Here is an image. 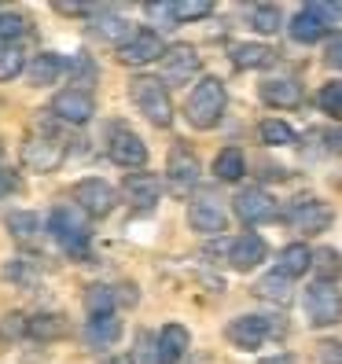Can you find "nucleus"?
I'll use <instances>...</instances> for the list:
<instances>
[{"mask_svg":"<svg viewBox=\"0 0 342 364\" xmlns=\"http://www.w3.org/2000/svg\"><path fill=\"white\" fill-rule=\"evenodd\" d=\"M225 107H228V96H225V85L218 77H199L196 81V89L188 92V103H184V114L191 122V129H213V125L221 122L225 114Z\"/></svg>","mask_w":342,"mask_h":364,"instance_id":"nucleus-1","label":"nucleus"},{"mask_svg":"<svg viewBox=\"0 0 342 364\" xmlns=\"http://www.w3.org/2000/svg\"><path fill=\"white\" fill-rule=\"evenodd\" d=\"M48 232L52 240L70 254L78 262H89V221H85V213L78 206H55L48 213Z\"/></svg>","mask_w":342,"mask_h":364,"instance_id":"nucleus-2","label":"nucleus"},{"mask_svg":"<svg viewBox=\"0 0 342 364\" xmlns=\"http://www.w3.org/2000/svg\"><path fill=\"white\" fill-rule=\"evenodd\" d=\"M129 96L137 103V111L151 125H159V129H166V125L173 122V100H169V89H166L162 77H147V74L133 77L129 81Z\"/></svg>","mask_w":342,"mask_h":364,"instance_id":"nucleus-3","label":"nucleus"},{"mask_svg":"<svg viewBox=\"0 0 342 364\" xmlns=\"http://www.w3.org/2000/svg\"><path fill=\"white\" fill-rule=\"evenodd\" d=\"M306 316H309V328H335L342 324V291L335 284H313L306 287Z\"/></svg>","mask_w":342,"mask_h":364,"instance_id":"nucleus-4","label":"nucleus"},{"mask_svg":"<svg viewBox=\"0 0 342 364\" xmlns=\"http://www.w3.org/2000/svg\"><path fill=\"white\" fill-rule=\"evenodd\" d=\"M74 206L85 218H107V213L118 206V191L100 177H85V181L74 184Z\"/></svg>","mask_w":342,"mask_h":364,"instance_id":"nucleus-5","label":"nucleus"},{"mask_svg":"<svg viewBox=\"0 0 342 364\" xmlns=\"http://www.w3.org/2000/svg\"><path fill=\"white\" fill-rule=\"evenodd\" d=\"M232 210L243 225H269L280 218V203H276L265 188H243L236 199H232Z\"/></svg>","mask_w":342,"mask_h":364,"instance_id":"nucleus-6","label":"nucleus"},{"mask_svg":"<svg viewBox=\"0 0 342 364\" xmlns=\"http://www.w3.org/2000/svg\"><path fill=\"white\" fill-rule=\"evenodd\" d=\"M269 335H272V320L269 316H258V313H243V316H236L225 328V338L236 350H262Z\"/></svg>","mask_w":342,"mask_h":364,"instance_id":"nucleus-7","label":"nucleus"},{"mask_svg":"<svg viewBox=\"0 0 342 364\" xmlns=\"http://www.w3.org/2000/svg\"><path fill=\"white\" fill-rule=\"evenodd\" d=\"M284 221L298 232H328L331 221H335V210L324 203V199H298L291 203V210L284 213Z\"/></svg>","mask_w":342,"mask_h":364,"instance_id":"nucleus-8","label":"nucleus"},{"mask_svg":"<svg viewBox=\"0 0 342 364\" xmlns=\"http://www.w3.org/2000/svg\"><path fill=\"white\" fill-rule=\"evenodd\" d=\"M67 159V147L55 136H30L23 144V166L33 169V173H55Z\"/></svg>","mask_w":342,"mask_h":364,"instance_id":"nucleus-9","label":"nucleus"},{"mask_svg":"<svg viewBox=\"0 0 342 364\" xmlns=\"http://www.w3.org/2000/svg\"><path fill=\"white\" fill-rule=\"evenodd\" d=\"M52 114L59 122H67V125H85L96 114V100H92L89 89H63L52 100Z\"/></svg>","mask_w":342,"mask_h":364,"instance_id":"nucleus-10","label":"nucleus"},{"mask_svg":"<svg viewBox=\"0 0 342 364\" xmlns=\"http://www.w3.org/2000/svg\"><path fill=\"white\" fill-rule=\"evenodd\" d=\"M166 55V41L155 33V30H137L125 45L118 48V59L125 67H147V63H155Z\"/></svg>","mask_w":342,"mask_h":364,"instance_id":"nucleus-11","label":"nucleus"},{"mask_svg":"<svg viewBox=\"0 0 342 364\" xmlns=\"http://www.w3.org/2000/svg\"><path fill=\"white\" fill-rule=\"evenodd\" d=\"M107 155L122 169H144L147 166V144L133 129H114L111 140H107Z\"/></svg>","mask_w":342,"mask_h":364,"instance_id":"nucleus-12","label":"nucleus"},{"mask_svg":"<svg viewBox=\"0 0 342 364\" xmlns=\"http://www.w3.org/2000/svg\"><path fill=\"white\" fill-rule=\"evenodd\" d=\"M199 74V52L191 45H169L162 55V81L166 85H188Z\"/></svg>","mask_w":342,"mask_h":364,"instance_id":"nucleus-13","label":"nucleus"},{"mask_svg":"<svg viewBox=\"0 0 342 364\" xmlns=\"http://www.w3.org/2000/svg\"><path fill=\"white\" fill-rule=\"evenodd\" d=\"M265 258H269V243L262 240V235H254V232L232 240V247H228V265L236 272H254Z\"/></svg>","mask_w":342,"mask_h":364,"instance_id":"nucleus-14","label":"nucleus"},{"mask_svg":"<svg viewBox=\"0 0 342 364\" xmlns=\"http://www.w3.org/2000/svg\"><path fill=\"white\" fill-rule=\"evenodd\" d=\"M188 225L199 235H221V232H228V213L213 199H196L188 206Z\"/></svg>","mask_w":342,"mask_h":364,"instance_id":"nucleus-15","label":"nucleus"},{"mask_svg":"<svg viewBox=\"0 0 342 364\" xmlns=\"http://www.w3.org/2000/svg\"><path fill=\"white\" fill-rule=\"evenodd\" d=\"M122 191H125V199H129L133 206L151 210L162 199V177H155V173H129L125 184H122Z\"/></svg>","mask_w":342,"mask_h":364,"instance_id":"nucleus-16","label":"nucleus"},{"mask_svg":"<svg viewBox=\"0 0 342 364\" xmlns=\"http://www.w3.org/2000/svg\"><path fill=\"white\" fill-rule=\"evenodd\" d=\"M89 33L96 37V41H103V45H114V48H122L125 41H129L133 33H137V26L129 23L125 15H114V11H100V18L89 26Z\"/></svg>","mask_w":342,"mask_h":364,"instance_id":"nucleus-17","label":"nucleus"},{"mask_svg":"<svg viewBox=\"0 0 342 364\" xmlns=\"http://www.w3.org/2000/svg\"><path fill=\"white\" fill-rule=\"evenodd\" d=\"M287 30H291V37L298 41V45H316V41H324V37H328L331 26L316 15L313 4H302V8L294 11V18H291V26H287Z\"/></svg>","mask_w":342,"mask_h":364,"instance_id":"nucleus-18","label":"nucleus"},{"mask_svg":"<svg viewBox=\"0 0 342 364\" xmlns=\"http://www.w3.org/2000/svg\"><path fill=\"white\" fill-rule=\"evenodd\" d=\"M262 100L269 103V107H276V111H291V107H298L302 103V85H298L294 77H269V81H262Z\"/></svg>","mask_w":342,"mask_h":364,"instance_id":"nucleus-19","label":"nucleus"},{"mask_svg":"<svg viewBox=\"0 0 342 364\" xmlns=\"http://www.w3.org/2000/svg\"><path fill=\"white\" fill-rule=\"evenodd\" d=\"M191 350V335L184 324H166L159 331V364H181Z\"/></svg>","mask_w":342,"mask_h":364,"instance_id":"nucleus-20","label":"nucleus"},{"mask_svg":"<svg viewBox=\"0 0 342 364\" xmlns=\"http://www.w3.org/2000/svg\"><path fill=\"white\" fill-rule=\"evenodd\" d=\"M63 70H67V59H63L59 52H41L26 67V77H30L33 89H48V85H55L63 77Z\"/></svg>","mask_w":342,"mask_h":364,"instance_id":"nucleus-21","label":"nucleus"},{"mask_svg":"<svg viewBox=\"0 0 342 364\" xmlns=\"http://www.w3.org/2000/svg\"><path fill=\"white\" fill-rule=\"evenodd\" d=\"M199 173H203V169H199V159L191 155V151H184V147H177V151L169 155V166H166V181L173 184L177 191L191 188V184L199 181Z\"/></svg>","mask_w":342,"mask_h":364,"instance_id":"nucleus-22","label":"nucleus"},{"mask_svg":"<svg viewBox=\"0 0 342 364\" xmlns=\"http://www.w3.org/2000/svg\"><path fill=\"white\" fill-rule=\"evenodd\" d=\"M4 228L11 232V240H18V243H37L41 232H45L48 225L41 221V213H33V210H11Z\"/></svg>","mask_w":342,"mask_h":364,"instance_id":"nucleus-23","label":"nucleus"},{"mask_svg":"<svg viewBox=\"0 0 342 364\" xmlns=\"http://www.w3.org/2000/svg\"><path fill=\"white\" fill-rule=\"evenodd\" d=\"M67 331H70V324H67V316H63V313H37V316L26 320V335L37 338V342H55Z\"/></svg>","mask_w":342,"mask_h":364,"instance_id":"nucleus-24","label":"nucleus"},{"mask_svg":"<svg viewBox=\"0 0 342 364\" xmlns=\"http://www.w3.org/2000/svg\"><path fill=\"white\" fill-rule=\"evenodd\" d=\"M243 173H247V155L240 151V147L218 151V159H213V177H218L221 184H236V181H243Z\"/></svg>","mask_w":342,"mask_h":364,"instance_id":"nucleus-25","label":"nucleus"},{"mask_svg":"<svg viewBox=\"0 0 342 364\" xmlns=\"http://www.w3.org/2000/svg\"><path fill=\"white\" fill-rule=\"evenodd\" d=\"M85 338L92 342V346L107 350V346H114V342L122 338V320L111 313V316H92L89 324H85Z\"/></svg>","mask_w":342,"mask_h":364,"instance_id":"nucleus-26","label":"nucleus"},{"mask_svg":"<svg viewBox=\"0 0 342 364\" xmlns=\"http://www.w3.org/2000/svg\"><path fill=\"white\" fill-rule=\"evenodd\" d=\"M254 294L265 298V302H272V306H287L294 287H291V280H287L284 272H269V276H262V280L254 284Z\"/></svg>","mask_w":342,"mask_h":364,"instance_id":"nucleus-27","label":"nucleus"},{"mask_svg":"<svg viewBox=\"0 0 342 364\" xmlns=\"http://www.w3.org/2000/svg\"><path fill=\"white\" fill-rule=\"evenodd\" d=\"M272 63V48L269 45H254V41H247V45H236L232 48V67L236 70H262Z\"/></svg>","mask_w":342,"mask_h":364,"instance_id":"nucleus-28","label":"nucleus"},{"mask_svg":"<svg viewBox=\"0 0 342 364\" xmlns=\"http://www.w3.org/2000/svg\"><path fill=\"white\" fill-rule=\"evenodd\" d=\"M309 265H313V250L306 243H291V247L280 250V265H276V272H284L287 280H294V276L309 272Z\"/></svg>","mask_w":342,"mask_h":364,"instance_id":"nucleus-29","label":"nucleus"},{"mask_svg":"<svg viewBox=\"0 0 342 364\" xmlns=\"http://www.w3.org/2000/svg\"><path fill=\"white\" fill-rule=\"evenodd\" d=\"M313 276H316V284H335L338 276H342V254L331 250V247H320L313 250Z\"/></svg>","mask_w":342,"mask_h":364,"instance_id":"nucleus-30","label":"nucleus"},{"mask_svg":"<svg viewBox=\"0 0 342 364\" xmlns=\"http://www.w3.org/2000/svg\"><path fill=\"white\" fill-rule=\"evenodd\" d=\"M85 313L89 316H111L114 313V306H118V294H114V287H107V284H92L89 291H85Z\"/></svg>","mask_w":342,"mask_h":364,"instance_id":"nucleus-31","label":"nucleus"},{"mask_svg":"<svg viewBox=\"0 0 342 364\" xmlns=\"http://www.w3.org/2000/svg\"><path fill=\"white\" fill-rule=\"evenodd\" d=\"M258 133H262V144H269V147H291V144H298V133L291 129L287 122H280V118H265L258 125Z\"/></svg>","mask_w":342,"mask_h":364,"instance_id":"nucleus-32","label":"nucleus"},{"mask_svg":"<svg viewBox=\"0 0 342 364\" xmlns=\"http://www.w3.org/2000/svg\"><path fill=\"white\" fill-rule=\"evenodd\" d=\"M26 67H30V63H26L23 48H18V45H0V81H15Z\"/></svg>","mask_w":342,"mask_h":364,"instance_id":"nucleus-33","label":"nucleus"},{"mask_svg":"<svg viewBox=\"0 0 342 364\" xmlns=\"http://www.w3.org/2000/svg\"><path fill=\"white\" fill-rule=\"evenodd\" d=\"M250 26L269 37V33H276L284 26V15H280V8H272V4H254L250 8Z\"/></svg>","mask_w":342,"mask_h":364,"instance_id":"nucleus-34","label":"nucleus"},{"mask_svg":"<svg viewBox=\"0 0 342 364\" xmlns=\"http://www.w3.org/2000/svg\"><path fill=\"white\" fill-rule=\"evenodd\" d=\"M210 11H213L210 0H173V18H177V26L199 23V18H206Z\"/></svg>","mask_w":342,"mask_h":364,"instance_id":"nucleus-35","label":"nucleus"},{"mask_svg":"<svg viewBox=\"0 0 342 364\" xmlns=\"http://www.w3.org/2000/svg\"><path fill=\"white\" fill-rule=\"evenodd\" d=\"M316 107H320L324 114H331V118L342 122V77H338V81H328L324 89L316 92Z\"/></svg>","mask_w":342,"mask_h":364,"instance_id":"nucleus-36","label":"nucleus"},{"mask_svg":"<svg viewBox=\"0 0 342 364\" xmlns=\"http://www.w3.org/2000/svg\"><path fill=\"white\" fill-rule=\"evenodd\" d=\"M129 357H133V364H159V335L137 331V346Z\"/></svg>","mask_w":342,"mask_h":364,"instance_id":"nucleus-37","label":"nucleus"},{"mask_svg":"<svg viewBox=\"0 0 342 364\" xmlns=\"http://www.w3.org/2000/svg\"><path fill=\"white\" fill-rule=\"evenodd\" d=\"M26 33V18L18 11H0V45H18V37Z\"/></svg>","mask_w":342,"mask_h":364,"instance_id":"nucleus-38","label":"nucleus"},{"mask_svg":"<svg viewBox=\"0 0 342 364\" xmlns=\"http://www.w3.org/2000/svg\"><path fill=\"white\" fill-rule=\"evenodd\" d=\"M67 70H70L74 85H92L96 81V63L85 55V52H78L74 59H67Z\"/></svg>","mask_w":342,"mask_h":364,"instance_id":"nucleus-39","label":"nucleus"},{"mask_svg":"<svg viewBox=\"0 0 342 364\" xmlns=\"http://www.w3.org/2000/svg\"><path fill=\"white\" fill-rule=\"evenodd\" d=\"M4 280H11V284H18V287H33V284H37V272L30 269V262L11 258V262L4 265Z\"/></svg>","mask_w":342,"mask_h":364,"instance_id":"nucleus-40","label":"nucleus"},{"mask_svg":"<svg viewBox=\"0 0 342 364\" xmlns=\"http://www.w3.org/2000/svg\"><path fill=\"white\" fill-rule=\"evenodd\" d=\"M144 11L151 15V18H159L166 30H169V26H177V18H173V0H166V4H162V0H159V4H147Z\"/></svg>","mask_w":342,"mask_h":364,"instance_id":"nucleus-41","label":"nucleus"},{"mask_svg":"<svg viewBox=\"0 0 342 364\" xmlns=\"http://www.w3.org/2000/svg\"><path fill=\"white\" fill-rule=\"evenodd\" d=\"M26 320H30V316H23V313H8V316H4V324H0V328H4V335L18 338V335H26Z\"/></svg>","mask_w":342,"mask_h":364,"instance_id":"nucleus-42","label":"nucleus"},{"mask_svg":"<svg viewBox=\"0 0 342 364\" xmlns=\"http://www.w3.org/2000/svg\"><path fill=\"white\" fill-rule=\"evenodd\" d=\"M324 63L331 70H342V33L328 41V48H324Z\"/></svg>","mask_w":342,"mask_h":364,"instance_id":"nucleus-43","label":"nucleus"},{"mask_svg":"<svg viewBox=\"0 0 342 364\" xmlns=\"http://www.w3.org/2000/svg\"><path fill=\"white\" fill-rule=\"evenodd\" d=\"M316 360L320 364H342V342H324L316 350Z\"/></svg>","mask_w":342,"mask_h":364,"instance_id":"nucleus-44","label":"nucleus"},{"mask_svg":"<svg viewBox=\"0 0 342 364\" xmlns=\"http://www.w3.org/2000/svg\"><path fill=\"white\" fill-rule=\"evenodd\" d=\"M313 8H316V15H320V18H324V23H328V26H335V23H342V4H320V0H316V4H313Z\"/></svg>","mask_w":342,"mask_h":364,"instance_id":"nucleus-45","label":"nucleus"},{"mask_svg":"<svg viewBox=\"0 0 342 364\" xmlns=\"http://www.w3.org/2000/svg\"><path fill=\"white\" fill-rule=\"evenodd\" d=\"M324 147H328L331 155H342V125H335V129L324 133Z\"/></svg>","mask_w":342,"mask_h":364,"instance_id":"nucleus-46","label":"nucleus"},{"mask_svg":"<svg viewBox=\"0 0 342 364\" xmlns=\"http://www.w3.org/2000/svg\"><path fill=\"white\" fill-rule=\"evenodd\" d=\"M114 294H118V302H122V306H137V298H140L133 284H122V287H114Z\"/></svg>","mask_w":342,"mask_h":364,"instance_id":"nucleus-47","label":"nucleus"},{"mask_svg":"<svg viewBox=\"0 0 342 364\" xmlns=\"http://www.w3.org/2000/svg\"><path fill=\"white\" fill-rule=\"evenodd\" d=\"M11 191H18V177L8 173V169H0V196H11Z\"/></svg>","mask_w":342,"mask_h":364,"instance_id":"nucleus-48","label":"nucleus"},{"mask_svg":"<svg viewBox=\"0 0 342 364\" xmlns=\"http://www.w3.org/2000/svg\"><path fill=\"white\" fill-rule=\"evenodd\" d=\"M55 11H63V15H92L96 8H89V4H55Z\"/></svg>","mask_w":342,"mask_h":364,"instance_id":"nucleus-49","label":"nucleus"},{"mask_svg":"<svg viewBox=\"0 0 342 364\" xmlns=\"http://www.w3.org/2000/svg\"><path fill=\"white\" fill-rule=\"evenodd\" d=\"M258 364H294V357L280 353V357H265V360H258Z\"/></svg>","mask_w":342,"mask_h":364,"instance_id":"nucleus-50","label":"nucleus"},{"mask_svg":"<svg viewBox=\"0 0 342 364\" xmlns=\"http://www.w3.org/2000/svg\"><path fill=\"white\" fill-rule=\"evenodd\" d=\"M103 364H133V357H125V353H118V357H107Z\"/></svg>","mask_w":342,"mask_h":364,"instance_id":"nucleus-51","label":"nucleus"}]
</instances>
